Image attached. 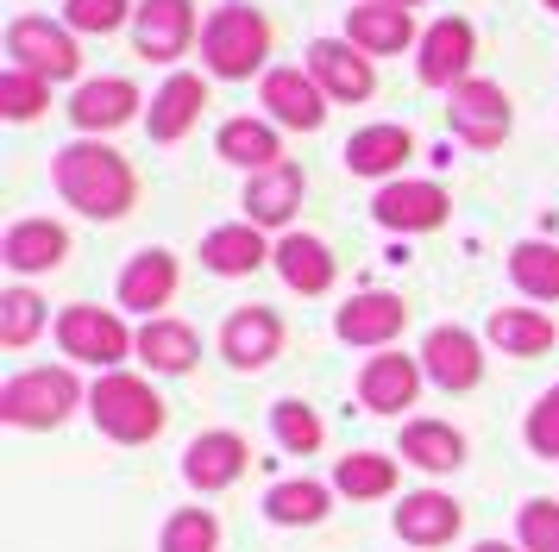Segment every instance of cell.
Wrapping results in <instances>:
<instances>
[{
	"mask_svg": "<svg viewBox=\"0 0 559 552\" xmlns=\"http://www.w3.org/2000/svg\"><path fill=\"white\" fill-rule=\"evenodd\" d=\"M82 401V383L76 371L63 364H38V371H20L0 383V421L7 427H26V433H51V427L70 421V408Z\"/></svg>",
	"mask_w": 559,
	"mask_h": 552,
	"instance_id": "obj_3",
	"label": "cell"
},
{
	"mask_svg": "<svg viewBox=\"0 0 559 552\" xmlns=\"http://www.w3.org/2000/svg\"><path fill=\"white\" fill-rule=\"evenodd\" d=\"M547 7H554V13H559V0H547Z\"/></svg>",
	"mask_w": 559,
	"mask_h": 552,
	"instance_id": "obj_44",
	"label": "cell"
},
{
	"mask_svg": "<svg viewBox=\"0 0 559 552\" xmlns=\"http://www.w3.org/2000/svg\"><path fill=\"white\" fill-rule=\"evenodd\" d=\"M403 458L415 465V471H459L465 465V433L447 421H408L403 427Z\"/></svg>",
	"mask_w": 559,
	"mask_h": 552,
	"instance_id": "obj_30",
	"label": "cell"
},
{
	"mask_svg": "<svg viewBox=\"0 0 559 552\" xmlns=\"http://www.w3.org/2000/svg\"><path fill=\"white\" fill-rule=\"evenodd\" d=\"M390 521H396L403 547H453L459 527H465V508L447 490H415V496H403V508Z\"/></svg>",
	"mask_w": 559,
	"mask_h": 552,
	"instance_id": "obj_15",
	"label": "cell"
},
{
	"mask_svg": "<svg viewBox=\"0 0 559 552\" xmlns=\"http://www.w3.org/2000/svg\"><path fill=\"white\" fill-rule=\"evenodd\" d=\"M333 490L328 483H314V477H289V483H271L264 490V515L277 527H314L321 515H328Z\"/></svg>",
	"mask_w": 559,
	"mask_h": 552,
	"instance_id": "obj_31",
	"label": "cell"
},
{
	"mask_svg": "<svg viewBox=\"0 0 559 552\" xmlns=\"http://www.w3.org/2000/svg\"><path fill=\"white\" fill-rule=\"evenodd\" d=\"M472 57H478V32L465 20H433L428 32H421V57H415V70H421V82L428 88H447L453 95L459 82H472Z\"/></svg>",
	"mask_w": 559,
	"mask_h": 552,
	"instance_id": "obj_11",
	"label": "cell"
},
{
	"mask_svg": "<svg viewBox=\"0 0 559 552\" xmlns=\"http://www.w3.org/2000/svg\"><path fill=\"white\" fill-rule=\"evenodd\" d=\"M447 120H453V132L465 139V145L490 151V145H503V139H509L515 113H509V95L497 88V82H478V75H472V82H459V88H453Z\"/></svg>",
	"mask_w": 559,
	"mask_h": 552,
	"instance_id": "obj_8",
	"label": "cell"
},
{
	"mask_svg": "<svg viewBox=\"0 0 559 552\" xmlns=\"http://www.w3.org/2000/svg\"><path fill=\"white\" fill-rule=\"evenodd\" d=\"M252 465V446L233 433V427H214V433H195L189 446H182V483L189 490H202V496H221L233 490L239 477Z\"/></svg>",
	"mask_w": 559,
	"mask_h": 552,
	"instance_id": "obj_7",
	"label": "cell"
},
{
	"mask_svg": "<svg viewBox=\"0 0 559 552\" xmlns=\"http://www.w3.org/2000/svg\"><path fill=\"white\" fill-rule=\"evenodd\" d=\"M258 95L271 107V120L289 125V132H321V120H328V88L308 70H271Z\"/></svg>",
	"mask_w": 559,
	"mask_h": 552,
	"instance_id": "obj_13",
	"label": "cell"
},
{
	"mask_svg": "<svg viewBox=\"0 0 559 552\" xmlns=\"http://www.w3.org/2000/svg\"><path fill=\"white\" fill-rule=\"evenodd\" d=\"M157 552H221V521L214 508H177L164 533H157Z\"/></svg>",
	"mask_w": 559,
	"mask_h": 552,
	"instance_id": "obj_37",
	"label": "cell"
},
{
	"mask_svg": "<svg viewBox=\"0 0 559 552\" xmlns=\"http://www.w3.org/2000/svg\"><path fill=\"white\" fill-rule=\"evenodd\" d=\"M271 264H277V276L296 289V296H328L333 276H340V264H333V251L314 239V232H283L277 251H271Z\"/></svg>",
	"mask_w": 559,
	"mask_h": 552,
	"instance_id": "obj_20",
	"label": "cell"
},
{
	"mask_svg": "<svg viewBox=\"0 0 559 552\" xmlns=\"http://www.w3.org/2000/svg\"><path fill=\"white\" fill-rule=\"evenodd\" d=\"M202 57L214 75H227V82H246L252 70H264V57H271V25L258 7L246 0H227V7H214V20L202 25Z\"/></svg>",
	"mask_w": 559,
	"mask_h": 552,
	"instance_id": "obj_4",
	"label": "cell"
},
{
	"mask_svg": "<svg viewBox=\"0 0 559 552\" xmlns=\"http://www.w3.org/2000/svg\"><path fill=\"white\" fill-rule=\"evenodd\" d=\"M45 321H51V314H45V301L32 296V289H7V296H0V346L7 351H26L32 339L45 333Z\"/></svg>",
	"mask_w": 559,
	"mask_h": 552,
	"instance_id": "obj_36",
	"label": "cell"
},
{
	"mask_svg": "<svg viewBox=\"0 0 559 552\" xmlns=\"http://www.w3.org/2000/svg\"><path fill=\"white\" fill-rule=\"evenodd\" d=\"M333 490L353 502H378L396 490V458L390 452H346L340 465H333Z\"/></svg>",
	"mask_w": 559,
	"mask_h": 552,
	"instance_id": "obj_32",
	"label": "cell"
},
{
	"mask_svg": "<svg viewBox=\"0 0 559 552\" xmlns=\"http://www.w3.org/2000/svg\"><path fill=\"white\" fill-rule=\"evenodd\" d=\"M202 107H207V82H202V75H189V70H177L152 95V120H145L152 145H177L182 132L202 120Z\"/></svg>",
	"mask_w": 559,
	"mask_h": 552,
	"instance_id": "obj_22",
	"label": "cell"
},
{
	"mask_svg": "<svg viewBox=\"0 0 559 552\" xmlns=\"http://www.w3.org/2000/svg\"><path fill=\"white\" fill-rule=\"evenodd\" d=\"M515 547L522 552H559V502L528 496L515 508Z\"/></svg>",
	"mask_w": 559,
	"mask_h": 552,
	"instance_id": "obj_38",
	"label": "cell"
},
{
	"mask_svg": "<svg viewBox=\"0 0 559 552\" xmlns=\"http://www.w3.org/2000/svg\"><path fill=\"white\" fill-rule=\"evenodd\" d=\"M408 157H415L408 125H365L346 139V170L353 176H396Z\"/></svg>",
	"mask_w": 559,
	"mask_h": 552,
	"instance_id": "obj_28",
	"label": "cell"
},
{
	"mask_svg": "<svg viewBox=\"0 0 559 552\" xmlns=\"http://www.w3.org/2000/svg\"><path fill=\"white\" fill-rule=\"evenodd\" d=\"M484 333H490V346H503V358H540L559 339V326L540 308H497Z\"/></svg>",
	"mask_w": 559,
	"mask_h": 552,
	"instance_id": "obj_29",
	"label": "cell"
},
{
	"mask_svg": "<svg viewBox=\"0 0 559 552\" xmlns=\"http://www.w3.org/2000/svg\"><path fill=\"white\" fill-rule=\"evenodd\" d=\"M139 358H145L157 376H182V371H195V358H202V339H195V326L152 314V321L139 326Z\"/></svg>",
	"mask_w": 559,
	"mask_h": 552,
	"instance_id": "obj_27",
	"label": "cell"
},
{
	"mask_svg": "<svg viewBox=\"0 0 559 552\" xmlns=\"http://www.w3.org/2000/svg\"><path fill=\"white\" fill-rule=\"evenodd\" d=\"M195 38V7L189 0H145L132 13V45L145 63H177Z\"/></svg>",
	"mask_w": 559,
	"mask_h": 552,
	"instance_id": "obj_12",
	"label": "cell"
},
{
	"mask_svg": "<svg viewBox=\"0 0 559 552\" xmlns=\"http://www.w3.org/2000/svg\"><path fill=\"white\" fill-rule=\"evenodd\" d=\"M277 245H264V226L239 220V226H214L202 239V264L214 276H252L264 257H271Z\"/></svg>",
	"mask_w": 559,
	"mask_h": 552,
	"instance_id": "obj_26",
	"label": "cell"
},
{
	"mask_svg": "<svg viewBox=\"0 0 559 552\" xmlns=\"http://www.w3.org/2000/svg\"><path fill=\"white\" fill-rule=\"evenodd\" d=\"M88 415H95V427H102L114 446H145V440H157V433H164V421H170V401L157 396L145 376L102 371V376H95V389H88Z\"/></svg>",
	"mask_w": 559,
	"mask_h": 552,
	"instance_id": "obj_2",
	"label": "cell"
},
{
	"mask_svg": "<svg viewBox=\"0 0 559 552\" xmlns=\"http://www.w3.org/2000/svg\"><path fill=\"white\" fill-rule=\"evenodd\" d=\"M7 57H13V70H32V75H45V82H70L82 70L76 38L51 20H32V13L7 25Z\"/></svg>",
	"mask_w": 559,
	"mask_h": 552,
	"instance_id": "obj_6",
	"label": "cell"
},
{
	"mask_svg": "<svg viewBox=\"0 0 559 552\" xmlns=\"http://www.w3.org/2000/svg\"><path fill=\"white\" fill-rule=\"evenodd\" d=\"M390 7H421V0H390Z\"/></svg>",
	"mask_w": 559,
	"mask_h": 552,
	"instance_id": "obj_43",
	"label": "cell"
},
{
	"mask_svg": "<svg viewBox=\"0 0 559 552\" xmlns=\"http://www.w3.org/2000/svg\"><path fill=\"white\" fill-rule=\"evenodd\" d=\"M139 113V88H132L127 75H102V82H82L76 95H70V120L76 132H114V125H127Z\"/></svg>",
	"mask_w": 559,
	"mask_h": 552,
	"instance_id": "obj_21",
	"label": "cell"
},
{
	"mask_svg": "<svg viewBox=\"0 0 559 552\" xmlns=\"http://www.w3.org/2000/svg\"><path fill=\"white\" fill-rule=\"evenodd\" d=\"M421 376H428L421 358L383 346L378 358H365V371H358V401H365L371 415H403V408H415V396H421Z\"/></svg>",
	"mask_w": 559,
	"mask_h": 552,
	"instance_id": "obj_9",
	"label": "cell"
},
{
	"mask_svg": "<svg viewBox=\"0 0 559 552\" xmlns=\"http://www.w3.org/2000/svg\"><path fill=\"white\" fill-rule=\"evenodd\" d=\"M346 45H358L365 57H396V50L415 45V20H408V7H390V0L353 7L346 13Z\"/></svg>",
	"mask_w": 559,
	"mask_h": 552,
	"instance_id": "obj_23",
	"label": "cell"
},
{
	"mask_svg": "<svg viewBox=\"0 0 559 552\" xmlns=\"http://www.w3.org/2000/svg\"><path fill=\"white\" fill-rule=\"evenodd\" d=\"M509 276L528 301H559V245H540V239H522L509 251Z\"/></svg>",
	"mask_w": 559,
	"mask_h": 552,
	"instance_id": "obj_34",
	"label": "cell"
},
{
	"mask_svg": "<svg viewBox=\"0 0 559 552\" xmlns=\"http://www.w3.org/2000/svg\"><path fill=\"white\" fill-rule=\"evenodd\" d=\"M447 189L440 182H383L378 201H371V214H378V226H390V232H433V226L447 220Z\"/></svg>",
	"mask_w": 559,
	"mask_h": 552,
	"instance_id": "obj_16",
	"label": "cell"
},
{
	"mask_svg": "<svg viewBox=\"0 0 559 552\" xmlns=\"http://www.w3.org/2000/svg\"><path fill=\"white\" fill-rule=\"evenodd\" d=\"M221 157L227 164H239V170H271V164H283V145H277V125H264V120H227L221 125Z\"/></svg>",
	"mask_w": 559,
	"mask_h": 552,
	"instance_id": "obj_33",
	"label": "cell"
},
{
	"mask_svg": "<svg viewBox=\"0 0 559 552\" xmlns=\"http://www.w3.org/2000/svg\"><path fill=\"white\" fill-rule=\"evenodd\" d=\"M308 75L328 88V100H371V88H378L371 57L358 45H340V38H314L308 45Z\"/></svg>",
	"mask_w": 559,
	"mask_h": 552,
	"instance_id": "obj_18",
	"label": "cell"
},
{
	"mask_svg": "<svg viewBox=\"0 0 559 552\" xmlns=\"http://www.w3.org/2000/svg\"><path fill=\"white\" fill-rule=\"evenodd\" d=\"M522 440H528L534 458H559V383L528 408V421H522Z\"/></svg>",
	"mask_w": 559,
	"mask_h": 552,
	"instance_id": "obj_40",
	"label": "cell"
},
{
	"mask_svg": "<svg viewBox=\"0 0 559 552\" xmlns=\"http://www.w3.org/2000/svg\"><path fill=\"white\" fill-rule=\"evenodd\" d=\"M63 257H70V232L57 220H20V226H7V239H0V264L20 276H45Z\"/></svg>",
	"mask_w": 559,
	"mask_h": 552,
	"instance_id": "obj_19",
	"label": "cell"
},
{
	"mask_svg": "<svg viewBox=\"0 0 559 552\" xmlns=\"http://www.w3.org/2000/svg\"><path fill=\"white\" fill-rule=\"evenodd\" d=\"M271 433H277V446L289 452V458H308V452H321V440H328L321 415L296 396H283L277 408H271Z\"/></svg>",
	"mask_w": 559,
	"mask_h": 552,
	"instance_id": "obj_35",
	"label": "cell"
},
{
	"mask_svg": "<svg viewBox=\"0 0 559 552\" xmlns=\"http://www.w3.org/2000/svg\"><path fill=\"white\" fill-rule=\"evenodd\" d=\"M302 170L283 157V164H271V170H258L252 182H246V220L252 226H289L296 220V207H302Z\"/></svg>",
	"mask_w": 559,
	"mask_h": 552,
	"instance_id": "obj_24",
	"label": "cell"
},
{
	"mask_svg": "<svg viewBox=\"0 0 559 552\" xmlns=\"http://www.w3.org/2000/svg\"><path fill=\"white\" fill-rule=\"evenodd\" d=\"M408 326V301L403 296H383V289H365V296H353L340 314H333V333L346 339V346H390L396 333Z\"/></svg>",
	"mask_w": 559,
	"mask_h": 552,
	"instance_id": "obj_17",
	"label": "cell"
},
{
	"mask_svg": "<svg viewBox=\"0 0 559 552\" xmlns=\"http://www.w3.org/2000/svg\"><path fill=\"white\" fill-rule=\"evenodd\" d=\"M472 552H522V547H503V540H478Z\"/></svg>",
	"mask_w": 559,
	"mask_h": 552,
	"instance_id": "obj_42",
	"label": "cell"
},
{
	"mask_svg": "<svg viewBox=\"0 0 559 552\" xmlns=\"http://www.w3.org/2000/svg\"><path fill=\"white\" fill-rule=\"evenodd\" d=\"M421 371H428L433 389L465 396V389H478V376H484V351L465 326H433L421 339Z\"/></svg>",
	"mask_w": 559,
	"mask_h": 552,
	"instance_id": "obj_10",
	"label": "cell"
},
{
	"mask_svg": "<svg viewBox=\"0 0 559 552\" xmlns=\"http://www.w3.org/2000/svg\"><path fill=\"white\" fill-rule=\"evenodd\" d=\"M170 296H177V257L170 251H139L120 271V308H132V314L152 321V308H164Z\"/></svg>",
	"mask_w": 559,
	"mask_h": 552,
	"instance_id": "obj_25",
	"label": "cell"
},
{
	"mask_svg": "<svg viewBox=\"0 0 559 552\" xmlns=\"http://www.w3.org/2000/svg\"><path fill=\"white\" fill-rule=\"evenodd\" d=\"M57 195L70 201L76 214H88V220H120L132 207V195H139V182H132V164L120 157L114 145H102V139H76V145L57 151Z\"/></svg>",
	"mask_w": 559,
	"mask_h": 552,
	"instance_id": "obj_1",
	"label": "cell"
},
{
	"mask_svg": "<svg viewBox=\"0 0 559 552\" xmlns=\"http://www.w3.org/2000/svg\"><path fill=\"white\" fill-rule=\"evenodd\" d=\"M127 13H139V7H127V0H70L63 7V20L76 25V32H120Z\"/></svg>",
	"mask_w": 559,
	"mask_h": 552,
	"instance_id": "obj_41",
	"label": "cell"
},
{
	"mask_svg": "<svg viewBox=\"0 0 559 552\" xmlns=\"http://www.w3.org/2000/svg\"><path fill=\"white\" fill-rule=\"evenodd\" d=\"M57 346L63 358H76V364H95V371H120V358L139 351V333H127V321L114 314V308H63L57 314Z\"/></svg>",
	"mask_w": 559,
	"mask_h": 552,
	"instance_id": "obj_5",
	"label": "cell"
},
{
	"mask_svg": "<svg viewBox=\"0 0 559 552\" xmlns=\"http://www.w3.org/2000/svg\"><path fill=\"white\" fill-rule=\"evenodd\" d=\"M221 351H227L233 371H264L283 351V321L271 308H233L227 326H221Z\"/></svg>",
	"mask_w": 559,
	"mask_h": 552,
	"instance_id": "obj_14",
	"label": "cell"
},
{
	"mask_svg": "<svg viewBox=\"0 0 559 552\" xmlns=\"http://www.w3.org/2000/svg\"><path fill=\"white\" fill-rule=\"evenodd\" d=\"M45 100H51V82H45V75L7 63V75H0V113H7V120H38Z\"/></svg>",
	"mask_w": 559,
	"mask_h": 552,
	"instance_id": "obj_39",
	"label": "cell"
}]
</instances>
